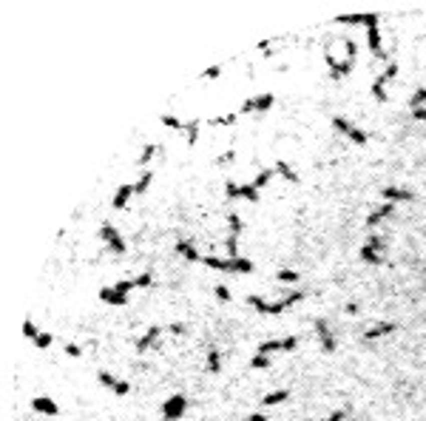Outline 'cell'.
Masks as SVG:
<instances>
[{
	"label": "cell",
	"mask_w": 426,
	"mask_h": 421,
	"mask_svg": "<svg viewBox=\"0 0 426 421\" xmlns=\"http://www.w3.org/2000/svg\"><path fill=\"white\" fill-rule=\"evenodd\" d=\"M202 265L210 268V271H222V273H253L256 265L244 256H236V259H219V256H202Z\"/></svg>",
	"instance_id": "obj_1"
},
{
	"label": "cell",
	"mask_w": 426,
	"mask_h": 421,
	"mask_svg": "<svg viewBox=\"0 0 426 421\" xmlns=\"http://www.w3.org/2000/svg\"><path fill=\"white\" fill-rule=\"evenodd\" d=\"M332 128H335L338 134H344L347 140H352L355 145H366V140H369L366 131H361L358 125H352L349 120H344V117H332Z\"/></svg>",
	"instance_id": "obj_2"
},
{
	"label": "cell",
	"mask_w": 426,
	"mask_h": 421,
	"mask_svg": "<svg viewBox=\"0 0 426 421\" xmlns=\"http://www.w3.org/2000/svg\"><path fill=\"white\" fill-rule=\"evenodd\" d=\"M100 239H103V242H105L108 248H111L114 254H125V251H128L125 239L120 237V231L114 228L111 222H103V225H100Z\"/></svg>",
	"instance_id": "obj_3"
},
{
	"label": "cell",
	"mask_w": 426,
	"mask_h": 421,
	"mask_svg": "<svg viewBox=\"0 0 426 421\" xmlns=\"http://www.w3.org/2000/svg\"><path fill=\"white\" fill-rule=\"evenodd\" d=\"M185 410H188V398H185L182 393H176L162 404V418L165 421H179L185 415Z\"/></svg>",
	"instance_id": "obj_4"
},
{
	"label": "cell",
	"mask_w": 426,
	"mask_h": 421,
	"mask_svg": "<svg viewBox=\"0 0 426 421\" xmlns=\"http://www.w3.org/2000/svg\"><path fill=\"white\" fill-rule=\"evenodd\" d=\"M335 23L341 26H381V15H375V12H364V15H341L335 18Z\"/></svg>",
	"instance_id": "obj_5"
},
{
	"label": "cell",
	"mask_w": 426,
	"mask_h": 421,
	"mask_svg": "<svg viewBox=\"0 0 426 421\" xmlns=\"http://www.w3.org/2000/svg\"><path fill=\"white\" fill-rule=\"evenodd\" d=\"M315 333H318V342H321V350L324 353H335V336L330 333V325L324 322V319H315L313 322Z\"/></svg>",
	"instance_id": "obj_6"
},
{
	"label": "cell",
	"mask_w": 426,
	"mask_h": 421,
	"mask_svg": "<svg viewBox=\"0 0 426 421\" xmlns=\"http://www.w3.org/2000/svg\"><path fill=\"white\" fill-rule=\"evenodd\" d=\"M324 63H327V69H330V77H332V80H344L349 71H352V66H355V63H349V60L335 63V57H332L330 52L324 54Z\"/></svg>",
	"instance_id": "obj_7"
},
{
	"label": "cell",
	"mask_w": 426,
	"mask_h": 421,
	"mask_svg": "<svg viewBox=\"0 0 426 421\" xmlns=\"http://www.w3.org/2000/svg\"><path fill=\"white\" fill-rule=\"evenodd\" d=\"M381 199H386L389 205H395V202H412V199H415V193L406 191V188H395V185H386V188H381Z\"/></svg>",
	"instance_id": "obj_8"
},
{
	"label": "cell",
	"mask_w": 426,
	"mask_h": 421,
	"mask_svg": "<svg viewBox=\"0 0 426 421\" xmlns=\"http://www.w3.org/2000/svg\"><path fill=\"white\" fill-rule=\"evenodd\" d=\"M366 43H369V52H372L378 60H386V52L381 49V26L366 29Z\"/></svg>",
	"instance_id": "obj_9"
},
{
	"label": "cell",
	"mask_w": 426,
	"mask_h": 421,
	"mask_svg": "<svg viewBox=\"0 0 426 421\" xmlns=\"http://www.w3.org/2000/svg\"><path fill=\"white\" fill-rule=\"evenodd\" d=\"M32 407H35L40 415H52V418L60 412L57 401H54V398H49V395H37V398H32Z\"/></svg>",
	"instance_id": "obj_10"
},
{
	"label": "cell",
	"mask_w": 426,
	"mask_h": 421,
	"mask_svg": "<svg viewBox=\"0 0 426 421\" xmlns=\"http://www.w3.org/2000/svg\"><path fill=\"white\" fill-rule=\"evenodd\" d=\"M159 333H162V327H159V325L148 327V330H145V336H139L137 342H134V347H137V353H145V350H148V347H151V344H157Z\"/></svg>",
	"instance_id": "obj_11"
},
{
	"label": "cell",
	"mask_w": 426,
	"mask_h": 421,
	"mask_svg": "<svg viewBox=\"0 0 426 421\" xmlns=\"http://www.w3.org/2000/svg\"><path fill=\"white\" fill-rule=\"evenodd\" d=\"M100 299H103L105 305H114V307H125V305H128V296L120 293L117 288H100Z\"/></svg>",
	"instance_id": "obj_12"
},
{
	"label": "cell",
	"mask_w": 426,
	"mask_h": 421,
	"mask_svg": "<svg viewBox=\"0 0 426 421\" xmlns=\"http://www.w3.org/2000/svg\"><path fill=\"white\" fill-rule=\"evenodd\" d=\"M395 330H398L395 322H381V325L369 327V330L364 333V339H366V342H375V339H381V336H386V333H395Z\"/></svg>",
	"instance_id": "obj_13"
},
{
	"label": "cell",
	"mask_w": 426,
	"mask_h": 421,
	"mask_svg": "<svg viewBox=\"0 0 426 421\" xmlns=\"http://www.w3.org/2000/svg\"><path fill=\"white\" fill-rule=\"evenodd\" d=\"M131 196H134V185H120L117 193H114V199H111V208L114 210H122L125 205H128Z\"/></svg>",
	"instance_id": "obj_14"
},
{
	"label": "cell",
	"mask_w": 426,
	"mask_h": 421,
	"mask_svg": "<svg viewBox=\"0 0 426 421\" xmlns=\"http://www.w3.org/2000/svg\"><path fill=\"white\" fill-rule=\"evenodd\" d=\"M176 256H182V259H188V262H202L199 251H196L188 239H179V242H176Z\"/></svg>",
	"instance_id": "obj_15"
},
{
	"label": "cell",
	"mask_w": 426,
	"mask_h": 421,
	"mask_svg": "<svg viewBox=\"0 0 426 421\" xmlns=\"http://www.w3.org/2000/svg\"><path fill=\"white\" fill-rule=\"evenodd\" d=\"M358 259H361V262H366V265H375V268H378V265H383V254L372 251L369 245H361V248H358Z\"/></svg>",
	"instance_id": "obj_16"
},
{
	"label": "cell",
	"mask_w": 426,
	"mask_h": 421,
	"mask_svg": "<svg viewBox=\"0 0 426 421\" xmlns=\"http://www.w3.org/2000/svg\"><path fill=\"white\" fill-rule=\"evenodd\" d=\"M236 199H247V202H259V188L253 182L236 185Z\"/></svg>",
	"instance_id": "obj_17"
},
{
	"label": "cell",
	"mask_w": 426,
	"mask_h": 421,
	"mask_svg": "<svg viewBox=\"0 0 426 421\" xmlns=\"http://www.w3.org/2000/svg\"><path fill=\"white\" fill-rule=\"evenodd\" d=\"M372 97L378 100V103H389V94H386V77H383V74H378V77L372 80Z\"/></svg>",
	"instance_id": "obj_18"
},
{
	"label": "cell",
	"mask_w": 426,
	"mask_h": 421,
	"mask_svg": "<svg viewBox=\"0 0 426 421\" xmlns=\"http://www.w3.org/2000/svg\"><path fill=\"white\" fill-rule=\"evenodd\" d=\"M392 210H395V208H392L389 202H386V205H381L378 210H372V214L366 217V228H375V225H381V220H386Z\"/></svg>",
	"instance_id": "obj_19"
},
{
	"label": "cell",
	"mask_w": 426,
	"mask_h": 421,
	"mask_svg": "<svg viewBox=\"0 0 426 421\" xmlns=\"http://www.w3.org/2000/svg\"><path fill=\"white\" fill-rule=\"evenodd\" d=\"M276 171H278L281 176H284L287 182H293V185H296V182H301V176H298L296 171H293V168H290L287 162H284V159H278V162H276Z\"/></svg>",
	"instance_id": "obj_20"
},
{
	"label": "cell",
	"mask_w": 426,
	"mask_h": 421,
	"mask_svg": "<svg viewBox=\"0 0 426 421\" xmlns=\"http://www.w3.org/2000/svg\"><path fill=\"white\" fill-rule=\"evenodd\" d=\"M290 398V390H276V393H267L264 398H261V404H267V407H276V404L287 401Z\"/></svg>",
	"instance_id": "obj_21"
},
{
	"label": "cell",
	"mask_w": 426,
	"mask_h": 421,
	"mask_svg": "<svg viewBox=\"0 0 426 421\" xmlns=\"http://www.w3.org/2000/svg\"><path fill=\"white\" fill-rule=\"evenodd\" d=\"M253 103H256V111H270V108H273V103H276V97L270 94V91H264V94L253 97Z\"/></svg>",
	"instance_id": "obj_22"
},
{
	"label": "cell",
	"mask_w": 426,
	"mask_h": 421,
	"mask_svg": "<svg viewBox=\"0 0 426 421\" xmlns=\"http://www.w3.org/2000/svg\"><path fill=\"white\" fill-rule=\"evenodd\" d=\"M151 182H154V171H142V176L134 182V193H145L151 188Z\"/></svg>",
	"instance_id": "obj_23"
},
{
	"label": "cell",
	"mask_w": 426,
	"mask_h": 421,
	"mask_svg": "<svg viewBox=\"0 0 426 421\" xmlns=\"http://www.w3.org/2000/svg\"><path fill=\"white\" fill-rule=\"evenodd\" d=\"M208 373H213V376L222 373V353H219V350H210L208 353Z\"/></svg>",
	"instance_id": "obj_24"
},
{
	"label": "cell",
	"mask_w": 426,
	"mask_h": 421,
	"mask_svg": "<svg viewBox=\"0 0 426 421\" xmlns=\"http://www.w3.org/2000/svg\"><path fill=\"white\" fill-rule=\"evenodd\" d=\"M185 137H188V145H196V140H199V120L185 123Z\"/></svg>",
	"instance_id": "obj_25"
},
{
	"label": "cell",
	"mask_w": 426,
	"mask_h": 421,
	"mask_svg": "<svg viewBox=\"0 0 426 421\" xmlns=\"http://www.w3.org/2000/svg\"><path fill=\"white\" fill-rule=\"evenodd\" d=\"M278 350H281V339H267V342L259 344L261 356H270V353H278Z\"/></svg>",
	"instance_id": "obj_26"
},
{
	"label": "cell",
	"mask_w": 426,
	"mask_h": 421,
	"mask_svg": "<svg viewBox=\"0 0 426 421\" xmlns=\"http://www.w3.org/2000/svg\"><path fill=\"white\" fill-rule=\"evenodd\" d=\"M409 105H412V111H415V108H423L426 105V86H420L415 94L409 97Z\"/></svg>",
	"instance_id": "obj_27"
},
{
	"label": "cell",
	"mask_w": 426,
	"mask_h": 421,
	"mask_svg": "<svg viewBox=\"0 0 426 421\" xmlns=\"http://www.w3.org/2000/svg\"><path fill=\"white\" fill-rule=\"evenodd\" d=\"M273 174H276V168H264V171H259V176H256V179H253V185H256V188H264V185L270 182V179H273Z\"/></svg>",
	"instance_id": "obj_28"
},
{
	"label": "cell",
	"mask_w": 426,
	"mask_h": 421,
	"mask_svg": "<svg viewBox=\"0 0 426 421\" xmlns=\"http://www.w3.org/2000/svg\"><path fill=\"white\" fill-rule=\"evenodd\" d=\"M276 279H278V282H287V285H296V282H298V273L293 271V268H281V271L276 273Z\"/></svg>",
	"instance_id": "obj_29"
},
{
	"label": "cell",
	"mask_w": 426,
	"mask_h": 421,
	"mask_svg": "<svg viewBox=\"0 0 426 421\" xmlns=\"http://www.w3.org/2000/svg\"><path fill=\"white\" fill-rule=\"evenodd\" d=\"M162 125L174 128V131H185V123L179 120V117H174V114H162Z\"/></svg>",
	"instance_id": "obj_30"
},
{
	"label": "cell",
	"mask_w": 426,
	"mask_h": 421,
	"mask_svg": "<svg viewBox=\"0 0 426 421\" xmlns=\"http://www.w3.org/2000/svg\"><path fill=\"white\" fill-rule=\"evenodd\" d=\"M227 225H230V234H236V237L244 231V222H242L239 214H230V217H227Z\"/></svg>",
	"instance_id": "obj_31"
},
{
	"label": "cell",
	"mask_w": 426,
	"mask_h": 421,
	"mask_svg": "<svg viewBox=\"0 0 426 421\" xmlns=\"http://www.w3.org/2000/svg\"><path fill=\"white\" fill-rule=\"evenodd\" d=\"M97 378H100V384H103V387H108V390H114V384L120 381V378H117V376H111L108 370H100V373H97Z\"/></svg>",
	"instance_id": "obj_32"
},
{
	"label": "cell",
	"mask_w": 426,
	"mask_h": 421,
	"mask_svg": "<svg viewBox=\"0 0 426 421\" xmlns=\"http://www.w3.org/2000/svg\"><path fill=\"white\" fill-rule=\"evenodd\" d=\"M225 245H227V259H236V256H239V237H236V234H230Z\"/></svg>",
	"instance_id": "obj_33"
},
{
	"label": "cell",
	"mask_w": 426,
	"mask_h": 421,
	"mask_svg": "<svg viewBox=\"0 0 426 421\" xmlns=\"http://www.w3.org/2000/svg\"><path fill=\"white\" fill-rule=\"evenodd\" d=\"M52 344H54V336H52V333H40V336L35 339V347H37V350H49Z\"/></svg>",
	"instance_id": "obj_34"
},
{
	"label": "cell",
	"mask_w": 426,
	"mask_h": 421,
	"mask_svg": "<svg viewBox=\"0 0 426 421\" xmlns=\"http://www.w3.org/2000/svg\"><path fill=\"white\" fill-rule=\"evenodd\" d=\"M157 151H159V145H151V142H148V145L142 148V154H139V165H148V162H151V157H154Z\"/></svg>",
	"instance_id": "obj_35"
},
{
	"label": "cell",
	"mask_w": 426,
	"mask_h": 421,
	"mask_svg": "<svg viewBox=\"0 0 426 421\" xmlns=\"http://www.w3.org/2000/svg\"><path fill=\"white\" fill-rule=\"evenodd\" d=\"M23 336H26V339H32V342L40 336V330H37V325L32 322V319H26V322H23Z\"/></svg>",
	"instance_id": "obj_36"
},
{
	"label": "cell",
	"mask_w": 426,
	"mask_h": 421,
	"mask_svg": "<svg viewBox=\"0 0 426 421\" xmlns=\"http://www.w3.org/2000/svg\"><path fill=\"white\" fill-rule=\"evenodd\" d=\"M250 367H253V370H267V367H270V356H261V353H256V356H253V361H250Z\"/></svg>",
	"instance_id": "obj_37"
},
{
	"label": "cell",
	"mask_w": 426,
	"mask_h": 421,
	"mask_svg": "<svg viewBox=\"0 0 426 421\" xmlns=\"http://www.w3.org/2000/svg\"><path fill=\"white\" fill-rule=\"evenodd\" d=\"M131 393V381L128 378H120L117 384H114V395H128Z\"/></svg>",
	"instance_id": "obj_38"
},
{
	"label": "cell",
	"mask_w": 426,
	"mask_h": 421,
	"mask_svg": "<svg viewBox=\"0 0 426 421\" xmlns=\"http://www.w3.org/2000/svg\"><path fill=\"white\" fill-rule=\"evenodd\" d=\"M114 288L120 290V293H125V296H128L131 290L137 288V282H134V279H122V282H117V285H114Z\"/></svg>",
	"instance_id": "obj_39"
},
{
	"label": "cell",
	"mask_w": 426,
	"mask_h": 421,
	"mask_svg": "<svg viewBox=\"0 0 426 421\" xmlns=\"http://www.w3.org/2000/svg\"><path fill=\"white\" fill-rule=\"evenodd\" d=\"M134 282H137V288H154V273H142Z\"/></svg>",
	"instance_id": "obj_40"
},
{
	"label": "cell",
	"mask_w": 426,
	"mask_h": 421,
	"mask_svg": "<svg viewBox=\"0 0 426 421\" xmlns=\"http://www.w3.org/2000/svg\"><path fill=\"white\" fill-rule=\"evenodd\" d=\"M205 80H216V77H222V66H210V69H205V74H202Z\"/></svg>",
	"instance_id": "obj_41"
},
{
	"label": "cell",
	"mask_w": 426,
	"mask_h": 421,
	"mask_svg": "<svg viewBox=\"0 0 426 421\" xmlns=\"http://www.w3.org/2000/svg\"><path fill=\"white\" fill-rule=\"evenodd\" d=\"M230 123H236V114H225V117H213L210 120V125H230Z\"/></svg>",
	"instance_id": "obj_42"
},
{
	"label": "cell",
	"mask_w": 426,
	"mask_h": 421,
	"mask_svg": "<svg viewBox=\"0 0 426 421\" xmlns=\"http://www.w3.org/2000/svg\"><path fill=\"white\" fill-rule=\"evenodd\" d=\"M296 344H298V339H296V336H287V339H281V350H284V353H290V350H296Z\"/></svg>",
	"instance_id": "obj_43"
},
{
	"label": "cell",
	"mask_w": 426,
	"mask_h": 421,
	"mask_svg": "<svg viewBox=\"0 0 426 421\" xmlns=\"http://www.w3.org/2000/svg\"><path fill=\"white\" fill-rule=\"evenodd\" d=\"M239 111H242V114H253V111H256V103H253V97H247V100L239 105Z\"/></svg>",
	"instance_id": "obj_44"
},
{
	"label": "cell",
	"mask_w": 426,
	"mask_h": 421,
	"mask_svg": "<svg viewBox=\"0 0 426 421\" xmlns=\"http://www.w3.org/2000/svg\"><path fill=\"white\" fill-rule=\"evenodd\" d=\"M66 356H71V359H80V356H83V347H80V344H66Z\"/></svg>",
	"instance_id": "obj_45"
},
{
	"label": "cell",
	"mask_w": 426,
	"mask_h": 421,
	"mask_svg": "<svg viewBox=\"0 0 426 421\" xmlns=\"http://www.w3.org/2000/svg\"><path fill=\"white\" fill-rule=\"evenodd\" d=\"M236 159V151H225L222 157H216V165H227V162H233Z\"/></svg>",
	"instance_id": "obj_46"
},
{
	"label": "cell",
	"mask_w": 426,
	"mask_h": 421,
	"mask_svg": "<svg viewBox=\"0 0 426 421\" xmlns=\"http://www.w3.org/2000/svg\"><path fill=\"white\" fill-rule=\"evenodd\" d=\"M216 299L219 302H230V290H227L225 285H216Z\"/></svg>",
	"instance_id": "obj_47"
},
{
	"label": "cell",
	"mask_w": 426,
	"mask_h": 421,
	"mask_svg": "<svg viewBox=\"0 0 426 421\" xmlns=\"http://www.w3.org/2000/svg\"><path fill=\"white\" fill-rule=\"evenodd\" d=\"M366 245L372 248V251H378V254L383 251V242H381V237H369V239H366Z\"/></svg>",
	"instance_id": "obj_48"
},
{
	"label": "cell",
	"mask_w": 426,
	"mask_h": 421,
	"mask_svg": "<svg viewBox=\"0 0 426 421\" xmlns=\"http://www.w3.org/2000/svg\"><path fill=\"white\" fill-rule=\"evenodd\" d=\"M355 57H358L355 43H352V40H347V60H349V63H355Z\"/></svg>",
	"instance_id": "obj_49"
},
{
	"label": "cell",
	"mask_w": 426,
	"mask_h": 421,
	"mask_svg": "<svg viewBox=\"0 0 426 421\" xmlns=\"http://www.w3.org/2000/svg\"><path fill=\"white\" fill-rule=\"evenodd\" d=\"M383 77H386V80L398 77V63H389V66H386V71H383Z\"/></svg>",
	"instance_id": "obj_50"
},
{
	"label": "cell",
	"mask_w": 426,
	"mask_h": 421,
	"mask_svg": "<svg viewBox=\"0 0 426 421\" xmlns=\"http://www.w3.org/2000/svg\"><path fill=\"white\" fill-rule=\"evenodd\" d=\"M168 330H171V333H176V336H182V333H185V330H188V327H185V325H182V322H174V325H171V327H168Z\"/></svg>",
	"instance_id": "obj_51"
},
{
	"label": "cell",
	"mask_w": 426,
	"mask_h": 421,
	"mask_svg": "<svg viewBox=\"0 0 426 421\" xmlns=\"http://www.w3.org/2000/svg\"><path fill=\"white\" fill-rule=\"evenodd\" d=\"M225 193L230 199H236V182H225Z\"/></svg>",
	"instance_id": "obj_52"
},
{
	"label": "cell",
	"mask_w": 426,
	"mask_h": 421,
	"mask_svg": "<svg viewBox=\"0 0 426 421\" xmlns=\"http://www.w3.org/2000/svg\"><path fill=\"white\" fill-rule=\"evenodd\" d=\"M412 117H415V120H420V123H426V108H415V111H412Z\"/></svg>",
	"instance_id": "obj_53"
},
{
	"label": "cell",
	"mask_w": 426,
	"mask_h": 421,
	"mask_svg": "<svg viewBox=\"0 0 426 421\" xmlns=\"http://www.w3.org/2000/svg\"><path fill=\"white\" fill-rule=\"evenodd\" d=\"M344 313L355 316V313H358V305H355V302H347V307H344Z\"/></svg>",
	"instance_id": "obj_54"
},
{
	"label": "cell",
	"mask_w": 426,
	"mask_h": 421,
	"mask_svg": "<svg viewBox=\"0 0 426 421\" xmlns=\"http://www.w3.org/2000/svg\"><path fill=\"white\" fill-rule=\"evenodd\" d=\"M247 421H267L261 412H253V415H247Z\"/></svg>",
	"instance_id": "obj_55"
},
{
	"label": "cell",
	"mask_w": 426,
	"mask_h": 421,
	"mask_svg": "<svg viewBox=\"0 0 426 421\" xmlns=\"http://www.w3.org/2000/svg\"><path fill=\"white\" fill-rule=\"evenodd\" d=\"M304 421H321V418H304ZM324 421H327V418H324Z\"/></svg>",
	"instance_id": "obj_56"
},
{
	"label": "cell",
	"mask_w": 426,
	"mask_h": 421,
	"mask_svg": "<svg viewBox=\"0 0 426 421\" xmlns=\"http://www.w3.org/2000/svg\"><path fill=\"white\" fill-rule=\"evenodd\" d=\"M162 421H165V418H162Z\"/></svg>",
	"instance_id": "obj_57"
}]
</instances>
